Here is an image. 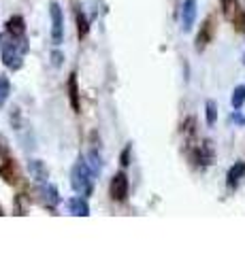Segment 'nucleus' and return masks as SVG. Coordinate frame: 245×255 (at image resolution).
Masks as SVG:
<instances>
[{
  "instance_id": "obj_18",
  "label": "nucleus",
  "mask_w": 245,
  "mask_h": 255,
  "mask_svg": "<svg viewBox=\"0 0 245 255\" xmlns=\"http://www.w3.org/2000/svg\"><path fill=\"white\" fill-rule=\"evenodd\" d=\"M205 109H207V124L213 126L218 122V105L213 100H207V105H205Z\"/></svg>"
},
{
  "instance_id": "obj_6",
  "label": "nucleus",
  "mask_w": 245,
  "mask_h": 255,
  "mask_svg": "<svg viewBox=\"0 0 245 255\" xmlns=\"http://www.w3.org/2000/svg\"><path fill=\"white\" fill-rule=\"evenodd\" d=\"M196 21V0H184L181 4V30L190 32Z\"/></svg>"
},
{
  "instance_id": "obj_21",
  "label": "nucleus",
  "mask_w": 245,
  "mask_h": 255,
  "mask_svg": "<svg viewBox=\"0 0 245 255\" xmlns=\"http://www.w3.org/2000/svg\"><path fill=\"white\" fill-rule=\"evenodd\" d=\"M128 157H130V145L126 147V149H124V153H122V166H128V164H130V159H128Z\"/></svg>"
},
{
  "instance_id": "obj_5",
  "label": "nucleus",
  "mask_w": 245,
  "mask_h": 255,
  "mask_svg": "<svg viewBox=\"0 0 245 255\" xmlns=\"http://www.w3.org/2000/svg\"><path fill=\"white\" fill-rule=\"evenodd\" d=\"M38 196H41L43 204H47L49 209H56V206L60 204V194H58V189H56V185H51L49 181L38 183Z\"/></svg>"
},
{
  "instance_id": "obj_20",
  "label": "nucleus",
  "mask_w": 245,
  "mask_h": 255,
  "mask_svg": "<svg viewBox=\"0 0 245 255\" xmlns=\"http://www.w3.org/2000/svg\"><path fill=\"white\" fill-rule=\"evenodd\" d=\"M62 60H64V55H62L60 51H53V53H51V62H53V66H60Z\"/></svg>"
},
{
  "instance_id": "obj_10",
  "label": "nucleus",
  "mask_w": 245,
  "mask_h": 255,
  "mask_svg": "<svg viewBox=\"0 0 245 255\" xmlns=\"http://www.w3.org/2000/svg\"><path fill=\"white\" fill-rule=\"evenodd\" d=\"M68 100H70V107H73L75 113H79L81 102H79V87H77V75L75 73L68 77Z\"/></svg>"
},
{
  "instance_id": "obj_11",
  "label": "nucleus",
  "mask_w": 245,
  "mask_h": 255,
  "mask_svg": "<svg viewBox=\"0 0 245 255\" xmlns=\"http://www.w3.org/2000/svg\"><path fill=\"white\" fill-rule=\"evenodd\" d=\"M243 174H245V162H237L235 166H231V170H228L226 174V183H228V187H237V183H239L243 179Z\"/></svg>"
},
{
  "instance_id": "obj_22",
  "label": "nucleus",
  "mask_w": 245,
  "mask_h": 255,
  "mask_svg": "<svg viewBox=\"0 0 245 255\" xmlns=\"http://www.w3.org/2000/svg\"><path fill=\"white\" fill-rule=\"evenodd\" d=\"M0 215H2V213H0Z\"/></svg>"
},
{
  "instance_id": "obj_12",
  "label": "nucleus",
  "mask_w": 245,
  "mask_h": 255,
  "mask_svg": "<svg viewBox=\"0 0 245 255\" xmlns=\"http://www.w3.org/2000/svg\"><path fill=\"white\" fill-rule=\"evenodd\" d=\"M194 159L199 162L201 166H209L213 162V149H211V142H205L199 149L194 151Z\"/></svg>"
},
{
  "instance_id": "obj_16",
  "label": "nucleus",
  "mask_w": 245,
  "mask_h": 255,
  "mask_svg": "<svg viewBox=\"0 0 245 255\" xmlns=\"http://www.w3.org/2000/svg\"><path fill=\"white\" fill-rule=\"evenodd\" d=\"M77 26H79V36H81V38L88 36L90 26H88V17H85L83 11H77Z\"/></svg>"
},
{
  "instance_id": "obj_1",
  "label": "nucleus",
  "mask_w": 245,
  "mask_h": 255,
  "mask_svg": "<svg viewBox=\"0 0 245 255\" xmlns=\"http://www.w3.org/2000/svg\"><path fill=\"white\" fill-rule=\"evenodd\" d=\"M28 51V38H15L9 32L0 34V58L9 70H19L23 66V53Z\"/></svg>"
},
{
  "instance_id": "obj_15",
  "label": "nucleus",
  "mask_w": 245,
  "mask_h": 255,
  "mask_svg": "<svg viewBox=\"0 0 245 255\" xmlns=\"http://www.w3.org/2000/svg\"><path fill=\"white\" fill-rule=\"evenodd\" d=\"M231 102H233V107L239 111L243 105H245V85H239V87H235V92H233V98H231Z\"/></svg>"
},
{
  "instance_id": "obj_17",
  "label": "nucleus",
  "mask_w": 245,
  "mask_h": 255,
  "mask_svg": "<svg viewBox=\"0 0 245 255\" xmlns=\"http://www.w3.org/2000/svg\"><path fill=\"white\" fill-rule=\"evenodd\" d=\"M88 159H90V166H92V170L98 174V172L102 170V159H100V153H98L96 149H92L90 153H88Z\"/></svg>"
},
{
  "instance_id": "obj_9",
  "label": "nucleus",
  "mask_w": 245,
  "mask_h": 255,
  "mask_svg": "<svg viewBox=\"0 0 245 255\" xmlns=\"http://www.w3.org/2000/svg\"><path fill=\"white\" fill-rule=\"evenodd\" d=\"M28 170H30V174H32V179L36 183H45L47 179H49V172H47L45 164L41 162V159H30V162H28Z\"/></svg>"
},
{
  "instance_id": "obj_14",
  "label": "nucleus",
  "mask_w": 245,
  "mask_h": 255,
  "mask_svg": "<svg viewBox=\"0 0 245 255\" xmlns=\"http://www.w3.org/2000/svg\"><path fill=\"white\" fill-rule=\"evenodd\" d=\"M9 96H11V81L6 75H0V109L6 105Z\"/></svg>"
},
{
  "instance_id": "obj_7",
  "label": "nucleus",
  "mask_w": 245,
  "mask_h": 255,
  "mask_svg": "<svg viewBox=\"0 0 245 255\" xmlns=\"http://www.w3.org/2000/svg\"><path fill=\"white\" fill-rule=\"evenodd\" d=\"M68 213L75 215V217H88L90 215V204H88V198L85 196H75V198H68Z\"/></svg>"
},
{
  "instance_id": "obj_2",
  "label": "nucleus",
  "mask_w": 245,
  "mask_h": 255,
  "mask_svg": "<svg viewBox=\"0 0 245 255\" xmlns=\"http://www.w3.org/2000/svg\"><path fill=\"white\" fill-rule=\"evenodd\" d=\"M94 177H96V172L92 170L90 162L85 157H79L73 166V170H70V185H73V189L79 196L88 198L94 189Z\"/></svg>"
},
{
  "instance_id": "obj_3",
  "label": "nucleus",
  "mask_w": 245,
  "mask_h": 255,
  "mask_svg": "<svg viewBox=\"0 0 245 255\" xmlns=\"http://www.w3.org/2000/svg\"><path fill=\"white\" fill-rule=\"evenodd\" d=\"M49 15H51V41L53 45H62V41H64V13H62V6L58 2H51Z\"/></svg>"
},
{
  "instance_id": "obj_4",
  "label": "nucleus",
  "mask_w": 245,
  "mask_h": 255,
  "mask_svg": "<svg viewBox=\"0 0 245 255\" xmlns=\"http://www.w3.org/2000/svg\"><path fill=\"white\" fill-rule=\"evenodd\" d=\"M128 177H126V172H117L115 177L111 179V187H109V194L115 202H124L126 198H128Z\"/></svg>"
},
{
  "instance_id": "obj_19",
  "label": "nucleus",
  "mask_w": 245,
  "mask_h": 255,
  "mask_svg": "<svg viewBox=\"0 0 245 255\" xmlns=\"http://www.w3.org/2000/svg\"><path fill=\"white\" fill-rule=\"evenodd\" d=\"M237 0H222V11L228 19H233V11H237Z\"/></svg>"
},
{
  "instance_id": "obj_8",
  "label": "nucleus",
  "mask_w": 245,
  "mask_h": 255,
  "mask_svg": "<svg viewBox=\"0 0 245 255\" xmlns=\"http://www.w3.org/2000/svg\"><path fill=\"white\" fill-rule=\"evenodd\" d=\"M6 32L13 34L15 38H26V21H23L21 15H13L6 21Z\"/></svg>"
},
{
  "instance_id": "obj_13",
  "label": "nucleus",
  "mask_w": 245,
  "mask_h": 255,
  "mask_svg": "<svg viewBox=\"0 0 245 255\" xmlns=\"http://www.w3.org/2000/svg\"><path fill=\"white\" fill-rule=\"evenodd\" d=\"M209 38H211V19H207L203 23V28L199 32V36H196V49L203 51L205 49V45L209 43Z\"/></svg>"
}]
</instances>
